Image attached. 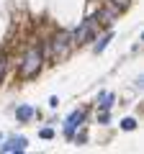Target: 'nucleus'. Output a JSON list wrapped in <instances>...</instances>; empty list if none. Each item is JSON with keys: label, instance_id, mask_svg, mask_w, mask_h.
<instances>
[{"label": "nucleus", "instance_id": "obj_3", "mask_svg": "<svg viewBox=\"0 0 144 154\" xmlns=\"http://www.w3.org/2000/svg\"><path fill=\"white\" fill-rule=\"evenodd\" d=\"M70 44H72V36H70V33H59V36L54 38V57H67Z\"/></svg>", "mask_w": 144, "mask_h": 154}, {"label": "nucleus", "instance_id": "obj_9", "mask_svg": "<svg viewBox=\"0 0 144 154\" xmlns=\"http://www.w3.org/2000/svg\"><path fill=\"white\" fill-rule=\"evenodd\" d=\"M39 136H41V139H52V136H54V131H52V128H41Z\"/></svg>", "mask_w": 144, "mask_h": 154}, {"label": "nucleus", "instance_id": "obj_1", "mask_svg": "<svg viewBox=\"0 0 144 154\" xmlns=\"http://www.w3.org/2000/svg\"><path fill=\"white\" fill-rule=\"evenodd\" d=\"M95 21H98V18H88V21H83L80 23L77 28H75V33H72V38H75V41H72V44H88L90 38H93V31H95Z\"/></svg>", "mask_w": 144, "mask_h": 154}, {"label": "nucleus", "instance_id": "obj_4", "mask_svg": "<svg viewBox=\"0 0 144 154\" xmlns=\"http://www.w3.org/2000/svg\"><path fill=\"white\" fill-rule=\"evenodd\" d=\"M26 144H28V141H26L23 136H13V139H8V141L0 146V152H5V154H11V152H23Z\"/></svg>", "mask_w": 144, "mask_h": 154}, {"label": "nucleus", "instance_id": "obj_10", "mask_svg": "<svg viewBox=\"0 0 144 154\" xmlns=\"http://www.w3.org/2000/svg\"><path fill=\"white\" fill-rule=\"evenodd\" d=\"M0 75H3V62H0Z\"/></svg>", "mask_w": 144, "mask_h": 154}, {"label": "nucleus", "instance_id": "obj_6", "mask_svg": "<svg viewBox=\"0 0 144 154\" xmlns=\"http://www.w3.org/2000/svg\"><path fill=\"white\" fill-rule=\"evenodd\" d=\"M16 116H18V121H31L33 108H31V105H21V108L16 110Z\"/></svg>", "mask_w": 144, "mask_h": 154}, {"label": "nucleus", "instance_id": "obj_5", "mask_svg": "<svg viewBox=\"0 0 144 154\" xmlns=\"http://www.w3.org/2000/svg\"><path fill=\"white\" fill-rule=\"evenodd\" d=\"M83 118H85V113H83V110H75V113H72L70 118H67V126H64V134H67V136H72V134L77 131V126L83 123Z\"/></svg>", "mask_w": 144, "mask_h": 154}, {"label": "nucleus", "instance_id": "obj_2", "mask_svg": "<svg viewBox=\"0 0 144 154\" xmlns=\"http://www.w3.org/2000/svg\"><path fill=\"white\" fill-rule=\"evenodd\" d=\"M41 67V51L39 49H31L26 54V59H23V67H21V75L23 77H33L36 72H39Z\"/></svg>", "mask_w": 144, "mask_h": 154}, {"label": "nucleus", "instance_id": "obj_8", "mask_svg": "<svg viewBox=\"0 0 144 154\" xmlns=\"http://www.w3.org/2000/svg\"><path fill=\"white\" fill-rule=\"evenodd\" d=\"M121 128H124V131H134V128H136V121H134V118H124Z\"/></svg>", "mask_w": 144, "mask_h": 154}, {"label": "nucleus", "instance_id": "obj_7", "mask_svg": "<svg viewBox=\"0 0 144 154\" xmlns=\"http://www.w3.org/2000/svg\"><path fill=\"white\" fill-rule=\"evenodd\" d=\"M111 38H113V33H105V36L100 38L98 44H95V54H100V51H103L105 46H108V41H111Z\"/></svg>", "mask_w": 144, "mask_h": 154}]
</instances>
